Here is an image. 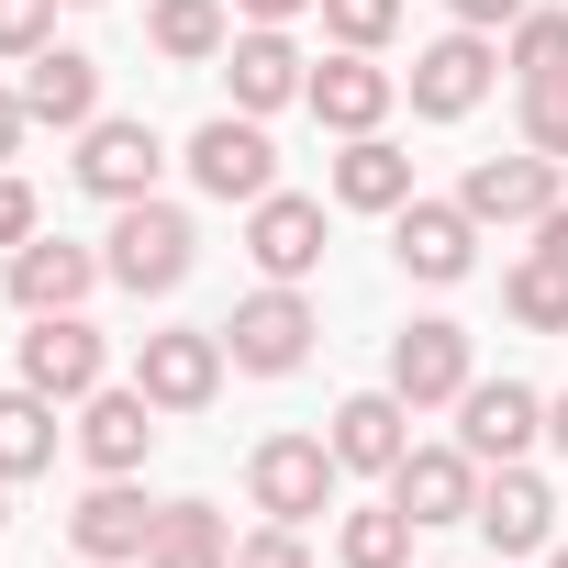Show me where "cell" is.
Listing matches in <instances>:
<instances>
[{
	"mask_svg": "<svg viewBox=\"0 0 568 568\" xmlns=\"http://www.w3.org/2000/svg\"><path fill=\"white\" fill-rule=\"evenodd\" d=\"M101 267H112V291H134V302H168V291H190V267H201V223L179 212V201H123L112 212V234H101Z\"/></svg>",
	"mask_w": 568,
	"mask_h": 568,
	"instance_id": "obj_1",
	"label": "cell"
},
{
	"mask_svg": "<svg viewBox=\"0 0 568 568\" xmlns=\"http://www.w3.org/2000/svg\"><path fill=\"white\" fill-rule=\"evenodd\" d=\"M335 446L324 435H256L245 446V501H256V524H313V513H335Z\"/></svg>",
	"mask_w": 568,
	"mask_h": 568,
	"instance_id": "obj_2",
	"label": "cell"
},
{
	"mask_svg": "<svg viewBox=\"0 0 568 568\" xmlns=\"http://www.w3.org/2000/svg\"><path fill=\"white\" fill-rule=\"evenodd\" d=\"M313 335H324L313 291H291V278H267V291H245V302H234V324H223V357H234L245 379H291V368L313 357Z\"/></svg>",
	"mask_w": 568,
	"mask_h": 568,
	"instance_id": "obj_3",
	"label": "cell"
},
{
	"mask_svg": "<svg viewBox=\"0 0 568 568\" xmlns=\"http://www.w3.org/2000/svg\"><path fill=\"white\" fill-rule=\"evenodd\" d=\"M223 324H156L145 346H134V390L156 402V413H212L223 402Z\"/></svg>",
	"mask_w": 568,
	"mask_h": 568,
	"instance_id": "obj_4",
	"label": "cell"
},
{
	"mask_svg": "<svg viewBox=\"0 0 568 568\" xmlns=\"http://www.w3.org/2000/svg\"><path fill=\"white\" fill-rule=\"evenodd\" d=\"M68 179H79L90 201H112V212H123V201H145V190L168 179V145H156V123H145V112H101V123L79 134Z\"/></svg>",
	"mask_w": 568,
	"mask_h": 568,
	"instance_id": "obj_5",
	"label": "cell"
},
{
	"mask_svg": "<svg viewBox=\"0 0 568 568\" xmlns=\"http://www.w3.org/2000/svg\"><path fill=\"white\" fill-rule=\"evenodd\" d=\"M179 168H190V190H201V201H267V190H278V145H267V123H256V112H212V123L190 134V156H179Z\"/></svg>",
	"mask_w": 568,
	"mask_h": 568,
	"instance_id": "obj_6",
	"label": "cell"
},
{
	"mask_svg": "<svg viewBox=\"0 0 568 568\" xmlns=\"http://www.w3.org/2000/svg\"><path fill=\"white\" fill-rule=\"evenodd\" d=\"M390 256H402V278H424V291H457V278L479 267V212L413 190V201L390 212Z\"/></svg>",
	"mask_w": 568,
	"mask_h": 568,
	"instance_id": "obj_7",
	"label": "cell"
},
{
	"mask_svg": "<svg viewBox=\"0 0 568 568\" xmlns=\"http://www.w3.org/2000/svg\"><path fill=\"white\" fill-rule=\"evenodd\" d=\"M101 245H68V234H34V245H12L0 256V291H12V313L34 324V313H90V291H101Z\"/></svg>",
	"mask_w": 568,
	"mask_h": 568,
	"instance_id": "obj_8",
	"label": "cell"
},
{
	"mask_svg": "<svg viewBox=\"0 0 568 568\" xmlns=\"http://www.w3.org/2000/svg\"><path fill=\"white\" fill-rule=\"evenodd\" d=\"M112 379V335L90 324V313H34V335H23V390H45V402H90Z\"/></svg>",
	"mask_w": 568,
	"mask_h": 568,
	"instance_id": "obj_9",
	"label": "cell"
},
{
	"mask_svg": "<svg viewBox=\"0 0 568 568\" xmlns=\"http://www.w3.org/2000/svg\"><path fill=\"white\" fill-rule=\"evenodd\" d=\"M479 379V357H468V324H446V313H413L402 335H390V390L413 402V413H457V390Z\"/></svg>",
	"mask_w": 568,
	"mask_h": 568,
	"instance_id": "obj_10",
	"label": "cell"
},
{
	"mask_svg": "<svg viewBox=\"0 0 568 568\" xmlns=\"http://www.w3.org/2000/svg\"><path fill=\"white\" fill-rule=\"evenodd\" d=\"M490 79H501V45L457 23V34H435V45L413 57V79H402V90H413V112H424V123H468V112L490 101Z\"/></svg>",
	"mask_w": 568,
	"mask_h": 568,
	"instance_id": "obj_11",
	"label": "cell"
},
{
	"mask_svg": "<svg viewBox=\"0 0 568 568\" xmlns=\"http://www.w3.org/2000/svg\"><path fill=\"white\" fill-rule=\"evenodd\" d=\"M457 446L479 468H513L524 446H546V390L535 379H468L457 390Z\"/></svg>",
	"mask_w": 568,
	"mask_h": 568,
	"instance_id": "obj_12",
	"label": "cell"
},
{
	"mask_svg": "<svg viewBox=\"0 0 568 568\" xmlns=\"http://www.w3.org/2000/svg\"><path fill=\"white\" fill-rule=\"evenodd\" d=\"M79 457H90V479H134L145 457H156V402L134 390V379H101L90 402H79Z\"/></svg>",
	"mask_w": 568,
	"mask_h": 568,
	"instance_id": "obj_13",
	"label": "cell"
},
{
	"mask_svg": "<svg viewBox=\"0 0 568 568\" xmlns=\"http://www.w3.org/2000/svg\"><path fill=\"white\" fill-rule=\"evenodd\" d=\"M324 446H335L346 479H390V468L413 457V402H402L390 379H379V390H346L335 424H324Z\"/></svg>",
	"mask_w": 568,
	"mask_h": 568,
	"instance_id": "obj_14",
	"label": "cell"
},
{
	"mask_svg": "<svg viewBox=\"0 0 568 568\" xmlns=\"http://www.w3.org/2000/svg\"><path fill=\"white\" fill-rule=\"evenodd\" d=\"M223 90H234V112H291L302 90H313V57L291 45V23H245L234 45H223Z\"/></svg>",
	"mask_w": 568,
	"mask_h": 568,
	"instance_id": "obj_15",
	"label": "cell"
},
{
	"mask_svg": "<svg viewBox=\"0 0 568 568\" xmlns=\"http://www.w3.org/2000/svg\"><path fill=\"white\" fill-rule=\"evenodd\" d=\"M479 535H490V557H546L557 546V490L513 457V468H479V513H468Z\"/></svg>",
	"mask_w": 568,
	"mask_h": 568,
	"instance_id": "obj_16",
	"label": "cell"
},
{
	"mask_svg": "<svg viewBox=\"0 0 568 568\" xmlns=\"http://www.w3.org/2000/svg\"><path fill=\"white\" fill-rule=\"evenodd\" d=\"M245 256H256V278H302L324 267V201L313 190H267V201H245Z\"/></svg>",
	"mask_w": 568,
	"mask_h": 568,
	"instance_id": "obj_17",
	"label": "cell"
},
{
	"mask_svg": "<svg viewBox=\"0 0 568 568\" xmlns=\"http://www.w3.org/2000/svg\"><path fill=\"white\" fill-rule=\"evenodd\" d=\"M390 101H402V79H390L379 57H346V45H335V57L313 68V90H302V112H313L335 145H346V134H379V123H390Z\"/></svg>",
	"mask_w": 568,
	"mask_h": 568,
	"instance_id": "obj_18",
	"label": "cell"
},
{
	"mask_svg": "<svg viewBox=\"0 0 568 568\" xmlns=\"http://www.w3.org/2000/svg\"><path fill=\"white\" fill-rule=\"evenodd\" d=\"M557 179H568L557 156H535V145H513V156H479V168L457 179V201H468L479 223H546V212L568 201Z\"/></svg>",
	"mask_w": 568,
	"mask_h": 568,
	"instance_id": "obj_19",
	"label": "cell"
},
{
	"mask_svg": "<svg viewBox=\"0 0 568 568\" xmlns=\"http://www.w3.org/2000/svg\"><path fill=\"white\" fill-rule=\"evenodd\" d=\"M145 535H156V501H145L134 479H90V490L68 501V546L101 557V568H145Z\"/></svg>",
	"mask_w": 568,
	"mask_h": 568,
	"instance_id": "obj_20",
	"label": "cell"
},
{
	"mask_svg": "<svg viewBox=\"0 0 568 568\" xmlns=\"http://www.w3.org/2000/svg\"><path fill=\"white\" fill-rule=\"evenodd\" d=\"M23 112H34L45 134H90V123H101V57H90V45L23 57Z\"/></svg>",
	"mask_w": 568,
	"mask_h": 568,
	"instance_id": "obj_21",
	"label": "cell"
},
{
	"mask_svg": "<svg viewBox=\"0 0 568 568\" xmlns=\"http://www.w3.org/2000/svg\"><path fill=\"white\" fill-rule=\"evenodd\" d=\"M390 501H402L413 524H468V513H479V457H468V446H413V457L390 468Z\"/></svg>",
	"mask_w": 568,
	"mask_h": 568,
	"instance_id": "obj_22",
	"label": "cell"
},
{
	"mask_svg": "<svg viewBox=\"0 0 568 568\" xmlns=\"http://www.w3.org/2000/svg\"><path fill=\"white\" fill-rule=\"evenodd\" d=\"M413 201V156L390 145V134H346V156H335V212H402Z\"/></svg>",
	"mask_w": 568,
	"mask_h": 568,
	"instance_id": "obj_23",
	"label": "cell"
},
{
	"mask_svg": "<svg viewBox=\"0 0 568 568\" xmlns=\"http://www.w3.org/2000/svg\"><path fill=\"white\" fill-rule=\"evenodd\" d=\"M145 45H156L168 68H223L234 0H145Z\"/></svg>",
	"mask_w": 568,
	"mask_h": 568,
	"instance_id": "obj_24",
	"label": "cell"
},
{
	"mask_svg": "<svg viewBox=\"0 0 568 568\" xmlns=\"http://www.w3.org/2000/svg\"><path fill=\"white\" fill-rule=\"evenodd\" d=\"M145 568H234V524H223L212 501H156Z\"/></svg>",
	"mask_w": 568,
	"mask_h": 568,
	"instance_id": "obj_25",
	"label": "cell"
},
{
	"mask_svg": "<svg viewBox=\"0 0 568 568\" xmlns=\"http://www.w3.org/2000/svg\"><path fill=\"white\" fill-rule=\"evenodd\" d=\"M57 413H68V402H45V390H23V379L0 390V479H45V468H57V435H68Z\"/></svg>",
	"mask_w": 568,
	"mask_h": 568,
	"instance_id": "obj_26",
	"label": "cell"
},
{
	"mask_svg": "<svg viewBox=\"0 0 568 568\" xmlns=\"http://www.w3.org/2000/svg\"><path fill=\"white\" fill-rule=\"evenodd\" d=\"M501 313H513L524 335H568V267H557L546 245H524V256L501 267Z\"/></svg>",
	"mask_w": 568,
	"mask_h": 568,
	"instance_id": "obj_27",
	"label": "cell"
},
{
	"mask_svg": "<svg viewBox=\"0 0 568 568\" xmlns=\"http://www.w3.org/2000/svg\"><path fill=\"white\" fill-rule=\"evenodd\" d=\"M413 535H424V524H413L402 501H368V513L335 524V557H346V568H413Z\"/></svg>",
	"mask_w": 568,
	"mask_h": 568,
	"instance_id": "obj_28",
	"label": "cell"
},
{
	"mask_svg": "<svg viewBox=\"0 0 568 568\" xmlns=\"http://www.w3.org/2000/svg\"><path fill=\"white\" fill-rule=\"evenodd\" d=\"M501 68H513V90H535V79H568V12H557V0H535V12L501 34Z\"/></svg>",
	"mask_w": 568,
	"mask_h": 568,
	"instance_id": "obj_29",
	"label": "cell"
},
{
	"mask_svg": "<svg viewBox=\"0 0 568 568\" xmlns=\"http://www.w3.org/2000/svg\"><path fill=\"white\" fill-rule=\"evenodd\" d=\"M324 34H335L346 57H379V45L402 34V0H324Z\"/></svg>",
	"mask_w": 568,
	"mask_h": 568,
	"instance_id": "obj_30",
	"label": "cell"
},
{
	"mask_svg": "<svg viewBox=\"0 0 568 568\" xmlns=\"http://www.w3.org/2000/svg\"><path fill=\"white\" fill-rule=\"evenodd\" d=\"M513 101H524V145L568 168V79H535V90H513Z\"/></svg>",
	"mask_w": 568,
	"mask_h": 568,
	"instance_id": "obj_31",
	"label": "cell"
},
{
	"mask_svg": "<svg viewBox=\"0 0 568 568\" xmlns=\"http://www.w3.org/2000/svg\"><path fill=\"white\" fill-rule=\"evenodd\" d=\"M45 45H57V0H0V57L23 68V57H45Z\"/></svg>",
	"mask_w": 568,
	"mask_h": 568,
	"instance_id": "obj_32",
	"label": "cell"
},
{
	"mask_svg": "<svg viewBox=\"0 0 568 568\" xmlns=\"http://www.w3.org/2000/svg\"><path fill=\"white\" fill-rule=\"evenodd\" d=\"M45 234V201H34V179L23 168H0V256H12V245H34Z\"/></svg>",
	"mask_w": 568,
	"mask_h": 568,
	"instance_id": "obj_33",
	"label": "cell"
},
{
	"mask_svg": "<svg viewBox=\"0 0 568 568\" xmlns=\"http://www.w3.org/2000/svg\"><path fill=\"white\" fill-rule=\"evenodd\" d=\"M234 568H313V546H302V524H256V535H234Z\"/></svg>",
	"mask_w": 568,
	"mask_h": 568,
	"instance_id": "obj_34",
	"label": "cell"
},
{
	"mask_svg": "<svg viewBox=\"0 0 568 568\" xmlns=\"http://www.w3.org/2000/svg\"><path fill=\"white\" fill-rule=\"evenodd\" d=\"M446 12H457V23H468V34H513V23H524V12H535V0H446Z\"/></svg>",
	"mask_w": 568,
	"mask_h": 568,
	"instance_id": "obj_35",
	"label": "cell"
},
{
	"mask_svg": "<svg viewBox=\"0 0 568 568\" xmlns=\"http://www.w3.org/2000/svg\"><path fill=\"white\" fill-rule=\"evenodd\" d=\"M23 134H34V112H23V90H0V168L23 156Z\"/></svg>",
	"mask_w": 568,
	"mask_h": 568,
	"instance_id": "obj_36",
	"label": "cell"
},
{
	"mask_svg": "<svg viewBox=\"0 0 568 568\" xmlns=\"http://www.w3.org/2000/svg\"><path fill=\"white\" fill-rule=\"evenodd\" d=\"M245 23H302V12H324V0H234Z\"/></svg>",
	"mask_w": 568,
	"mask_h": 568,
	"instance_id": "obj_37",
	"label": "cell"
},
{
	"mask_svg": "<svg viewBox=\"0 0 568 568\" xmlns=\"http://www.w3.org/2000/svg\"><path fill=\"white\" fill-rule=\"evenodd\" d=\"M535 245H546V256H557V267H568V201H557V212H546V223H535Z\"/></svg>",
	"mask_w": 568,
	"mask_h": 568,
	"instance_id": "obj_38",
	"label": "cell"
},
{
	"mask_svg": "<svg viewBox=\"0 0 568 568\" xmlns=\"http://www.w3.org/2000/svg\"><path fill=\"white\" fill-rule=\"evenodd\" d=\"M546 446L568 457V390H546Z\"/></svg>",
	"mask_w": 568,
	"mask_h": 568,
	"instance_id": "obj_39",
	"label": "cell"
},
{
	"mask_svg": "<svg viewBox=\"0 0 568 568\" xmlns=\"http://www.w3.org/2000/svg\"><path fill=\"white\" fill-rule=\"evenodd\" d=\"M0 535H12V479H0Z\"/></svg>",
	"mask_w": 568,
	"mask_h": 568,
	"instance_id": "obj_40",
	"label": "cell"
},
{
	"mask_svg": "<svg viewBox=\"0 0 568 568\" xmlns=\"http://www.w3.org/2000/svg\"><path fill=\"white\" fill-rule=\"evenodd\" d=\"M546 568H568V535H557V546H546Z\"/></svg>",
	"mask_w": 568,
	"mask_h": 568,
	"instance_id": "obj_41",
	"label": "cell"
},
{
	"mask_svg": "<svg viewBox=\"0 0 568 568\" xmlns=\"http://www.w3.org/2000/svg\"><path fill=\"white\" fill-rule=\"evenodd\" d=\"M79 568H101V557H79Z\"/></svg>",
	"mask_w": 568,
	"mask_h": 568,
	"instance_id": "obj_42",
	"label": "cell"
},
{
	"mask_svg": "<svg viewBox=\"0 0 568 568\" xmlns=\"http://www.w3.org/2000/svg\"><path fill=\"white\" fill-rule=\"evenodd\" d=\"M501 568H513V557H501Z\"/></svg>",
	"mask_w": 568,
	"mask_h": 568,
	"instance_id": "obj_43",
	"label": "cell"
}]
</instances>
